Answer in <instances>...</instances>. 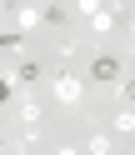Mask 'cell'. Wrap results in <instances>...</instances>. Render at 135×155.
<instances>
[{
    "mask_svg": "<svg viewBox=\"0 0 135 155\" xmlns=\"http://www.w3.org/2000/svg\"><path fill=\"white\" fill-rule=\"evenodd\" d=\"M15 80H25V85L40 80V60H20V65H15Z\"/></svg>",
    "mask_w": 135,
    "mask_h": 155,
    "instance_id": "3",
    "label": "cell"
},
{
    "mask_svg": "<svg viewBox=\"0 0 135 155\" xmlns=\"http://www.w3.org/2000/svg\"><path fill=\"white\" fill-rule=\"evenodd\" d=\"M120 70H125V65L115 60V55H95V60H90V80H105V85H115V80H120Z\"/></svg>",
    "mask_w": 135,
    "mask_h": 155,
    "instance_id": "1",
    "label": "cell"
},
{
    "mask_svg": "<svg viewBox=\"0 0 135 155\" xmlns=\"http://www.w3.org/2000/svg\"><path fill=\"white\" fill-rule=\"evenodd\" d=\"M90 155H110V135H90Z\"/></svg>",
    "mask_w": 135,
    "mask_h": 155,
    "instance_id": "4",
    "label": "cell"
},
{
    "mask_svg": "<svg viewBox=\"0 0 135 155\" xmlns=\"http://www.w3.org/2000/svg\"><path fill=\"white\" fill-rule=\"evenodd\" d=\"M45 20H50V25H65V5H60V0H55L50 10H45Z\"/></svg>",
    "mask_w": 135,
    "mask_h": 155,
    "instance_id": "6",
    "label": "cell"
},
{
    "mask_svg": "<svg viewBox=\"0 0 135 155\" xmlns=\"http://www.w3.org/2000/svg\"><path fill=\"white\" fill-rule=\"evenodd\" d=\"M55 95H60L65 105H75V100H80V80H75L70 70H65V75H55Z\"/></svg>",
    "mask_w": 135,
    "mask_h": 155,
    "instance_id": "2",
    "label": "cell"
},
{
    "mask_svg": "<svg viewBox=\"0 0 135 155\" xmlns=\"http://www.w3.org/2000/svg\"><path fill=\"white\" fill-rule=\"evenodd\" d=\"M120 95H125V100H135V80H125V85H120Z\"/></svg>",
    "mask_w": 135,
    "mask_h": 155,
    "instance_id": "8",
    "label": "cell"
},
{
    "mask_svg": "<svg viewBox=\"0 0 135 155\" xmlns=\"http://www.w3.org/2000/svg\"><path fill=\"white\" fill-rule=\"evenodd\" d=\"M0 5H5V0H0Z\"/></svg>",
    "mask_w": 135,
    "mask_h": 155,
    "instance_id": "10",
    "label": "cell"
},
{
    "mask_svg": "<svg viewBox=\"0 0 135 155\" xmlns=\"http://www.w3.org/2000/svg\"><path fill=\"white\" fill-rule=\"evenodd\" d=\"M5 95H10V85H5V80H0V105H5Z\"/></svg>",
    "mask_w": 135,
    "mask_h": 155,
    "instance_id": "9",
    "label": "cell"
},
{
    "mask_svg": "<svg viewBox=\"0 0 135 155\" xmlns=\"http://www.w3.org/2000/svg\"><path fill=\"white\" fill-rule=\"evenodd\" d=\"M15 45H20V35H15V30H5V35H0V50H15Z\"/></svg>",
    "mask_w": 135,
    "mask_h": 155,
    "instance_id": "7",
    "label": "cell"
},
{
    "mask_svg": "<svg viewBox=\"0 0 135 155\" xmlns=\"http://www.w3.org/2000/svg\"><path fill=\"white\" fill-rule=\"evenodd\" d=\"M115 130H120V135L135 130V110H120V115H115Z\"/></svg>",
    "mask_w": 135,
    "mask_h": 155,
    "instance_id": "5",
    "label": "cell"
}]
</instances>
